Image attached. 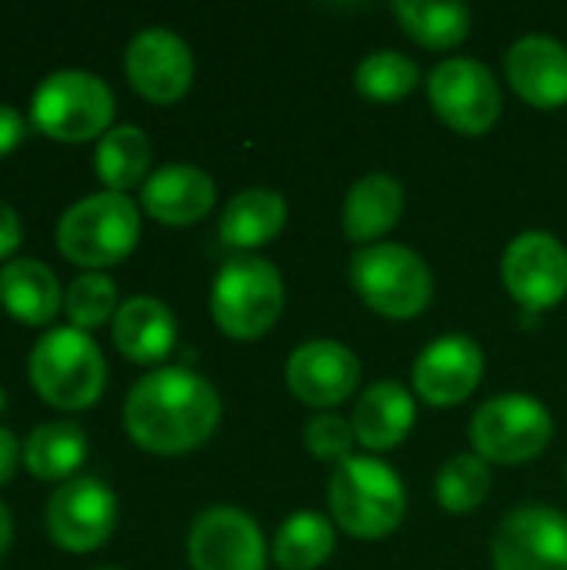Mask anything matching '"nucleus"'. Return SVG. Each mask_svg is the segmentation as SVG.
<instances>
[{
  "mask_svg": "<svg viewBox=\"0 0 567 570\" xmlns=\"http://www.w3.org/2000/svg\"><path fill=\"white\" fill-rule=\"evenodd\" d=\"M217 391L187 367H160L140 377L124 404V428L130 441L160 458L201 448L217 431Z\"/></svg>",
  "mask_w": 567,
  "mask_h": 570,
  "instance_id": "nucleus-1",
  "label": "nucleus"
},
{
  "mask_svg": "<svg viewBox=\"0 0 567 570\" xmlns=\"http://www.w3.org/2000/svg\"><path fill=\"white\" fill-rule=\"evenodd\" d=\"M30 384L57 411H87L107 384V361L94 337L77 327L47 331L30 351Z\"/></svg>",
  "mask_w": 567,
  "mask_h": 570,
  "instance_id": "nucleus-2",
  "label": "nucleus"
},
{
  "mask_svg": "<svg viewBox=\"0 0 567 570\" xmlns=\"http://www.w3.org/2000/svg\"><path fill=\"white\" fill-rule=\"evenodd\" d=\"M331 514L358 541H381L398 531L404 521V484L384 461L374 458H348L338 464L328 488Z\"/></svg>",
  "mask_w": 567,
  "mask_h": 570,
  "instance_id": "nucleus-3",
  "label": "nucleus"
},
{
  "mask_svg": "<svg viewBox=\"0 0 567 570\" xmlns=\"http://www.w3.org/2000/svg\"><path fill=\"white\" fill-rule=\"evenodd\" d=\"M140 240V214L127 194L100 190L63 210L57 224L60 254L87 271L120 264Z\"/></svg>",
  "mask_w": 567,
  "mask_h": 570,
  "instance_id": "nucleus-4",
  "label": "nucleus"
},
{
  "mask_svg": "<svg viewBox=\"0 0 567 570\" xmlns=\"http://www.w3.org/2000/svg\"><path fill=\"white\" fill-rule=\"evenodd\" d=\"M30 120L60 144L104 137L114 120V90L90 70H53L30 97Z\"/></svg>",
  "mask_w": 567,
  "mask_h": 570,
  "instance_id": "nucleus-5",
  "label": "nucleus"
},
{
  "mask_svg": "<svg viewBox=\"0 0 567 570\" xmlns=\"http://www.w3.org/2000/svg\"><path fill=\"white\" fill-rule=\"evenodd\" d=\"M351 284L361 301L391 321H411L428 311L434 281L421 254L404 244H371L351 257Z\"/></svg>",
  "mask_w": 567,
  "mask_h": 570,
  "instance_id": "nucleus-6",
  "label": "nucleus"
},
{
  "mask_svg": "<svg viewBox=\"0 0 567 570\" xmlns=\"http://www.w3.org/2000/svg\"><path fill=\"white\" fill-rule=\"evenodd\" d=\"M284 311V281L264 257H234L211 291L214 324L234 341L264 337Z\"/></svg>",
  "mask_w": 567,
  "mask_h": 570,
  "instance_id": "nucleus-7",
  "label": "nucleus"
},
{
  "mask_svg": "<svg viewBox=\"0 0 567 570\" xmlns=\"http://www.w3.org/2000/svg\"><path fill=\"white\" fill-rule=\"evenodd\" d=\"M555 424L541 401L528 394H498L471 417V444L481 461L525 464L551 444Z\"/></svg>",
  "mask_w": 567,
  "mask_h": 570,
  "instance_id": "nucleus-8",
  "label": "nucleus"
},
{
  "mask_svg": "<svg viewBox=\"0 0 567 570\" xmlns=\"http://www.w3.org/2000/svg\"><path fill=\"white\" fill-rule=\"evenodd\" d=\"M428 97L434 114L465 137L488 134L501 117V87L495 73L471 57L441 60L428 77Z\"/></svg>",
  "mask_w": 567,
  "mask_h": 570,
  "instance_id": "nucleus-9",
  "label": "nucleus"
},
{
  "mask_svg": "<svg viewBox=\"0 0 567 570\" xmlns=\"http://www.w3.org/2000/svg\"><path fill=\"white\" fill-rule=\"evenodd\" d=\"M47 534L60 551L90 554L117 528V494L97 478H70L47 501Z\"/></svg>",
  "mask_w": 567,
  "mask_h": 570,
  "instance_id": "nucleus-10",
  "label": "nucleus"
},
{
  "mask_svg": "<svg viewBox=\"0 0 567 570\" xmlns=\"http://www.w3.org/2000/svg\"><path fill=\"white\" fill-rule=\"evenodd\" d=\"M501 281L525 314L558 307L567 294V250L548 230H525L501 257Z\"/></svg>",
  "mask_w": 567,
  "mask_h": 570,
  "instance_id": "nucleus-11",
  "label": "nucleus"
},
{
  "mask_svg": "<svg viewBox=\"0 0 567 570\" xmlns=\"http://www.w3.org/2000/svg\"><path fill=\"white\" fill-rule=\"evenodd\" d=\"M130 87L150 104H174L194 83V53L184 37L167 27L140 30L124 53Z\"/></svg>",
  "mask_w": 567,
  "mask_h": 570,
  "instance_id": "nucleus-12",
  "label": "nucleus"
},
{
  "mask_svg": "<svg viewBox=\"0 0 567 570\" xmlns=\"http://www.w3.org/2000/svg\"><path fill=\"white\" fill-rule=\"evenodd\" d=\"M187 558L194 570H264L267 544L254 518L217 504L194 521L187 534Z\"/></svg>",
  "mask_w": 567,
  "mask_h": 570,
  "instance_id": "nucleus-13",
  "label": "nucleus"
},
{
  "mask_svg": "<svg viewBox=\"0 0 567 570\" xmlns=\"http://www.w3.org/2000/svg\"><path fill=\"white\" fill-rule=\"evenodd\" d=\"M495 570H567V518L555 508H518L495 534Z\"/></svg>",
  "mask_w": 567,
  "mask_h": 570,
  "instance_id": "nucleus-14",
  "label": "nucleus"
},
{
  "mask_svg": "<svg viewBox=\"0 0 567 570\" xmlns=\"http://www.w3.org/2000/svg\"><path fill=\"white\" fill-rule=\"evenodd\" d=\"M481 374V347L465 334H448L428 344L414 361V391L431 407H458L478 391Z\"/></svg>",
  "mask_w": 567,
  "mask_h": 570,
  "instance_id": "nucleus-15",
  "label": "nucleus"
},
{
  "mask_svg": "<svg viewBox=\"0 0 567 570\" xmlns=\"http://www.w3.org/2000/svg\"><path fill=\"white\" fill-rule=\"evenodd\" d=\"M284 377H287V391L301 404L338 407L354 394L361 381V364L338 341H307L287 357Z\"/></svg>",
  "mask_w": 567,
  "mask_h": 570,
  "instance_id": "nucleus-16",
  "label": "nucleus"
},
{
  "mask_svg": "<svg viewBox=\"0 0 567 570\" xmlns=\"http://www.w3.org/2000/svg\"><path fill=\"white\" fill-rule=\"evenodd\" d=\"M508 80L515 94L538 107V110H555L567 104V47L555 37H521L505 60Z\"/></svg>",
  "mask_w": 567,
  "mask_h": 570,
  "instance_id": "nucleus-17",
  "label": "nucleus"
},
{
  "mask_svg": "<svg viewBox=\"0 0 567 570\" xmlns=\"http://www.w3.org/2000/svg\"><path fill=\"white\" fill-rule=\"evenodd\" d=\"M217 197V187L211 174L190 164H167L154 170L144 187H140V204L144 210L170 227H187L197 224L211 214Z\"/></svg>",
  "mask_w": 567,
  "mask_h": 570,
  "instance_id": "nucleus-18",
  "label": "nucleus"
},
{
  "mask_svg": "<svg viewBox=\"0 0 567 570\" xmlns=\"http://www.w3.org/2000/svg\"><path fill=\"white\" fill-rule=\"evenodd\" d=\"M63 294L57 274L33 257H13L0 267V304L27 327H47L60 314Z\"/></svg>",
  "mask_w": 567,
  "mask_h": 570,
  "instance_id": "nucleus-19",
  "label": "nucleus"
},
{
  "mask_svg": "<svg viewBox=\"0 0 567 570\" xmlns=\"http://www.w3.org/2000/svg\"><path fill=\"white\" fill-rule=\"evenodd\" d=\"M114 344L134 364H160L177 344V321L157 297H130L114 314Z\"/></svg>",
  "mask_w": 567,
  "mask_h": 570,
  "instance_id": "nucleus-20",
  "label": "nucleus"
},
{
  "mask_svg": "<svg viewBox=\"0 0 567 570\" xmlns=\"http://www.w3.org/2000/svg\"><path fill=\"white\" fill-rule=\"evenodd\" d=\"M414 417V397L394 381H378L354 404L351 431L368 451H391L411 434Z\"/></svg>",
  "mask_w": 567,
  "mask_h": 570,
  "instance_id": "nucleus-21",
  "label": "nucleus"
},
{
  "mask_svg": "<svg viewBox=\"0 0 567 570\" xmlns=\"http://www.w3.org/2000/svg\"><path fill=\"white\" fill-rule=\"evenodd\" d=\"M404 214V187L391 174L361 177L344 197V234L354 244L381 240Z\"/></svg>",
  "mask_w": 567,
  "mask_h": 570,
  "instance_id": "nucleus-22",
  "label": "nucleus"
},
{
  "mask_svg": "<svg viewBox=\"0 0 567 570\" xmlns=\"http://www.w3.org/2000/svg\"><path fill=\"white\" fill-rule=\"evenodd\" d=\"M284 220H287L284 197L267 187H251L224 207L221 240L227 247H241V250L264 247L284 230Z\"/></svg>",
  "mask_w": 567,
  "mask_h": 570,
  "instance_id": "nucleus-23",
  "label": "nucleus"
},
{
  "mask_svg": "<svg viewBox=\"0 0 567 570\" xmlns=\"http://www.w3.org/2000/svg\"><path fill=\"white\" fill-rule=\"evenodd\" d=\"M87 458V434L70 421L37 424L23 441V468L37 481H67Z\"/></svg>",
  "mask_w": 567,
  "mask_h": 570,
  "instance_id": "nucleus-24",
  "label": "nucleus"
},
{
  "mask_svg": "<svg viewBox=\"0 0 567 570\" xmlns=\"http://www.w3.org/2000/svg\"><path fill=\"white\" fill-rule=\"evenodd\" d=\"M150 157H154V150H150L147 134L134 124H117L97 140L94 170L107 190L127 194L130 187L144 184V177L150 170Z\"/></svg>",
  "mask_w": 567,
  "mask_h": 570,
  "instance_id": "nucleus-25",
  "label": "nucleus"
},
{
  "mask_svg": "<svg viewBox=\"0 0 567 570\" xmlns=\"http://www.w3.org/2000/svg\"><path fill=\"white\" fill-rule=\"evenodd\" d=\"M394 17L411 40L431 50L458 47L471 30V10L465 3H428V0H398Z\"/></svg>",
  "mask_w": 567,
  "mask_h": 570,
  "instance_id": "nucleus-26",
  "label": "nucleus"
},
{
  "mask_svg": "<svg viewBox=\"0 0 567 570\" xmlns=\"http://www.w3.org/2000/svg\"><path fill=\"white\" fill-rule=\"evenodd\" d=\"M334 554V528L321 514H294L274 538V561L281 570H317Z\"/></svg>",
  "mask_w": 567,
  "mask_h": 570,
  "instance_id": "nucleus-27",
  "label": "nucleus"
},
{
  "mask_svg": "<svg viewBox=\"0 0 567 570\" xmlns=\"http://www.w3.org/2000/svg\"><path fill=\"white\" fill-rule=\"evenodd\" d=\"M418 63L398 50H378L361 60L354 83L374 104H394L418 87Z\"/></svg>",
  "mask_w": 567,
  "mask_h": 570,
  "instance_id": "nucleus-28",
  "label": "nucleus"
},
{
  "mask_svg": "<svg viewBox=\"0 0 567 570\" xmlns=\"http://www.w3.org/2000/svg\"><path fill=\"white\" fill-rule=\"evenodd\" d=\"M488 491L491 471L488 461H481L478 454H458L438 474V501L448 514H471L475 508H481Z\"/></svg>",
  "mask_w": 567,
  "mask_h": 570,
  "instance_id": "nucleus-29",
  "label": "nucleus"
},
{
  "mask_svg": "<svg viewBox=\"0 0 567 570\" xmlns=\"http://www.w3.org/2000/svg\"><path fill=\"white\" fill-rule=\"evenodd\" d=\"M63 311L70 317V327L77 331H94L120 311L117 304V284L100 274V271H84L80 277L70 281L63 294Z\"/></svg>",
  "mask_w": 567,
  "mask_h": 570,
  "instance_id": "nucleus-30",
  "label": "nucleus"
},
{
  "mask_svg": "<svg viewBox=\"0 0 567 570\" xmlns=\"http://www.w3.org/2000/svg\"><path fill=\"white\" fill-rule=\"evenodd\" d=\"M351 441H354V431L338 414H317L304 428V444H307V451L317 461H338V464H344L351 458Z\"/></svg>",
  "mask_w": 567,
  "mask_h": 570,
  "instance_id": "nucleus-31",
  "label": "nucleus"
},
{
  "mask_svg": "<svg viewBox=\"0 0 567 570\" xmlns=\"http://www.w3.org/2000/svg\"><path fill=\"white\" fill-rule=\"evenodd\" d=\"M20 240H23V224H20V217H17V210H13L7 200H0V261H3V264L13 261Z\"/></svg>",
  "mask_w": 567,
  "mask_h": 570,
  "instance_id": "nucleus-32",
  "label": "nucleus"
},
{
  "mask_svg": "<svg viewBox=\"0 0 567 570\" xmlns=\"http://www.w3.org/2000/svg\"><path fill=\"white\" fill-rule=\"evenodd\" d=\"M20 140H23V117L10 104H0V157H7Z\"/></svg>",
  "mask_w": 567,
  "mask_h": 570,
  "instance_id": "nucleus-33",
  "label": "nucleus"
},
{
  "mask_svg": "<svg viewBox=\"0 0 567 570\" xmlns=\"http://www.w3.org/2000/svg\"><path fill=\"white\" fill-rule=\"evenodd\" d=\"M20 461H23V448L17 444V438L7 428H0V488L13 478Z\"/></svg>",
  "mask_w": 567,
  "mask_h": 570,
  "instance_id": "nucleus-34",
  "label": "nucleus"
},
{
  "mask_svg": "<svg viewBox=\"0 0 567 570\" xmlns=\"http://www.w3.org/2000/svg\"><path fill=\"white\" fill-rule=\"evenodd\" d=\"M10 541H13V518H10L7 504L0 501V558L10 551Z\"/></svg>",
  "mask_w": 567,
  "mask_h": 570,
  "instance_id": "nucleus-35",
  "label": "nucleus"
},
{
  "mask_svg": "<svg viewBox=\"0 0 567 570\" xmlns=\"http://www.w3.org/2000/svg\"><path fill=\"white\" fill-rule=\"evenodd\" d=\"M0 411H3V394H0Z\"/></svg>",
  "mask_w": 567,
  "mask_h": 570,
  "instance_id": "nucleus-36",
  "label": "nucleus"
},
{
  "mask_svg": "<svg viewBox=\"0 0 567 570\" xmlns=\"http://www.w3.org/2000/svg\"><path fill=\"white\" fill-rule=\"evenodd\" d=\"M100 570H120V568H100Z\"/></svg>",
  "mask_w": 567,
  "mask_h": 570,
  "instance_id": "nucleus-37",
  "label": "nucleus"
}]
</instances>
